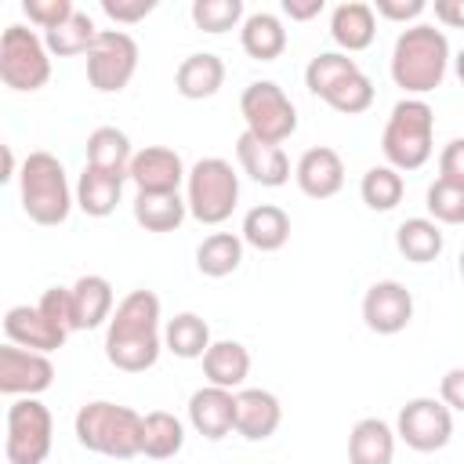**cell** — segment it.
Instances as JSON below:
<instances>
[{
  "label": "cell",
  "mask_w": 464,
  "mask_h": 464,
  "mask_svg": "<svg viewBox=\"0 0 464 464\" xmlns=\"http://www.w3.org/2000/svg\"><path fill=\"white\" fill-rule=\"evenodd\" d=\"M160 348V297L152 290H130L109 319L105 359L123 373H145L156 366Z\"/></svg>",
  "instance_id": "6da1fadb"
},
{
  "label": "cell",
  "mask_w": 464,
  "mask_h": 464,
  "mask_svg": "<svg viewBox=\"0 0 464 464\" xmlns=\"http://www.w3.org/2000/svg\"><path fill=\"white\" fill-rule=\"evenodd\" d=\"M450 65V40L435 25H410L392 47V80L406 94H428L442 83Z\"/></svg>",
  "instance_id": "7a4b0ae2"
},
{
  "label": "cell",
  "mask_w": 464,
  "mask_h": 464,
  "mask_svg": "<svg viewBox=\"0 0 464 464\" xmlns=\"http://www.w3.org/2000/svg\"><path fill=\"white\" fill-rule=\"evenodd\" d=\"M76 439L83 450L112 457V460H130L141 453V431H145V417L130 406L120 402H87L76 413Z\"/></svg>",
  "instance_id": "3957f363"
},
{
  "label": "cell",
  "mask_w": 464,
  "mask_h": 464,
  "mask_svg": "<svg viewBox=\"0 0 464 464\" xmlns=\"http://www.w3.org/2000/svg\"><path fill=\"white\" fill-rule=\"evenodd\" d=\"M18 196H22V210L36 225H62L76 203L65 181V167L51 152H29L22 160Z\"/></svg>",
  "instance_id": "277c9868"
},
{
  "label": "cell",
  "mask_w": 464,
  "mask_h": 464,
  "mask_svg": "<svg viewBox=\"0 0 464 464\" xmlns=\"http://www.w3.org/2000/svg\"><path fill=\"white\" fill-rule=\"evenodd\" d=\"M431 138H435V112L420 98H402L381 134V149L388 167L395 170H417L431 160Z\"/></svg>",
  "instance_id": "5b68a950"
},
{
  "label": "cell",
  "mask_w": 464,
  "mask_h": 464,
  "mask_svg": "<svg viewBox=\"0 0 464 464\" xmlns=\"http://www.w3.org/2000/svg\"><path fill=\"white\" fill-rule=\"evenodd\" d=\"M185 203L199 225L228 221L236 203H239V178H236L232 163L221 156L196 160L188 178H185Z\"/></svg>",
  "instance_id": "8992f818"
},
{
  "label": "cell",
  "mask_w": 464,
  "mask_h": 464,
  "mask_svg": "<svg viewBox=\"0 0 464 464\" xmlns=\"http://www.w3.org/2000/svg\"><path fill=\"white\" fill-rule=\"evenodd\" d=\"M239 112H243L246 130L268 145H283L297 130V109L286 98V91L272 80L246 83L239 94Z\"/></svg>",
  "instance_id": "52a82bcc"
},
{
  "label": "cell",
  "mask_w": 464,
  "mask_h": 464,
  "mask_svg": "<svg viewBox=\"0 0 464 464\" xmlns=\"http://www.w3.org/2000/svg\"><path fill=\"white\" fill-rule=\"evenodd\" d=\"M0 80L11 91H40L51 80V51L47 44L25 29V25H7L0 36Z\"/></svg>",
  "instance_id": "ba28073f"
},
{
  "label": "cell",
  "mask_w": 464,
  "mask_h": 464,
  "mask_svg": "<svg viewBox=\"0 0 464 464\" xmlns=\"http://www.w3.org/2000/svg\"><path fill=\"white\" fill-rule=\"evenodd\" d=\"M51 442H54L51 410L40 399H14L7 406V435H4L7 464H44Z\"/></svg>",
  "instance_id": "9c48e42d"
},
{
  "label": "cell",
  "mask_w": 464,
  "mask_h": 464,
  "mask_svg": "<svg viewBox=\"0 0 464 464\" xmlns=\"http://www.w3.org/2000/svg\"><path fill=\"white\" fill-rule=\"evenodd\" d=\"M138 69V44L123 29H102L94 47L87 51V80L102 94H116L134 80Z\"/></svg>",
  "instance_id": "30bf717a"
},
{
  "label": "cell",
  "mask_w": 464,
  "mask_h": 464,
  "mask_svg": "<svg viewBox=\"0 0 464 464\" xmlns=\"http://www.w3.org/2000/svg\"><path fill=\"white\" fill-rule=\"evenodd\" d=\"M395 435L417 453H435L453 439V410L442 399H428V395L410 399L399 410Z\"/></svg>",
  "instance_id": "8fae6325"
},
{
  "label": "cell",
  "mask_w": 464,
  "mask_h": 464,
  "mask_svg": "<svg viewBox=\"0 0 464 464\" xmlns=\"http://www.w3.org/2000/svg\"><path fill=\"white\" fill-rule=\"evenodd\" d=\"M51 381H54V366L44 352H29L11 341L0 348V392L4 395L36 399L40 392L51 388Z\"/></svg>",
  "instance_id": "7c38bea8"
},
{
  "label": "cell",
  "mask_w": 464,
  "mask_h": 464,
  "mask_svg": "<svg viewBox=\"0 0 464 464\" xmlns=\"http://www.w3.org/2000/svg\"><path fill=\"white\" fill-rule=\"evenodd\" d=\"M413 319V294L395 283V279H381L366 290L362 297V323L381 334V337H392V334H402Z\"/></svg>",
  "instance_id": "4fadbf2b"
},
{
  "label": "cell",
  "mask_w": 464,
  "mask_h": 464,
  "mask_svg": "<svg viewBox=\"0 0 464 464\" xmlns=\"http://www.w3.org/2000/svg\"><path fill=\"white\" fill-rule=\"evenodd\" d=\"M127 178L134 181L138 192H178V185L188 178L181 156L167 145H149L141 152H134Z\"/></svg>",
  "instance_id": "5bb4252c"
},
{
  "label": "cell",
  "mask_w": 464,
  "mask_h": 464,
  "mask_svg": "<svg viewBox=\"0 0 464 464\" xmlns=\"http://www.w3.org/2000/svg\"><path fill=\"white\" fill-rule=\"evenodd\" d=\"M4 334L11 344L29 348V352H58L69 337V330H62L58 323H51L36 304H14L4 315Z\"/></svg>",
  "instance_id": "9a60e30c"
},
{
  "label": "cell",
  "mask_w": 464,
  "mask_h": 464,
  "mask_svg": "<svg viewBox=\"0 0 464 464\" xmlns=\"http://www.w3.org/2000/svg\"><path fill=\"white\" fill-rule=\"evenodd\" d=\"M294 178H297V188L308 199H330L344 188V160L337 156V149L315 145L297 160Z\"/></svg>",
  "instance_id": "2e32d148"
},
{
  "label": "cell",
  "mask_w": 464,
  "mask_h": 464,
  "mask_svg": "<svg viewBox=\"0 0 464 464\" xmlns=\"http://www.w3.org/2000/svg\"><path fill=\"white\" fill-rule=\"evenodd\" d=\"M236 160H239L243 174H250L265 188H279L290 181V160H286L283 145H268V141L254 138L250 130H243L236 138Z\"/></svg>",
  "instance_id": "e0dca14e"
},
{
  "label": "cell",
  "mask_w": 464,
  "mask_h": 464,
  "mask_svg": "<svg viewBox=\"0 0 464 464\" xmlns=\"http://www.w3.org/2000/svg\"><path fill=\"white\" fill-rule=\"evenodd\" d=\"M188 424L203 435V439H225L228 431H236V395L228 388H199L188 399Z\"/></svg>",
  "instance_id": "ac0fdd59"
},
{
  "label": "cell",
  "mask_w": 464,
  "mask_h": 464,
  "mask_svg": "<svg viewBox=\"0 0 464 464\" xmlns=\"http://www.w3.org/2000/svg\"><path fill=\"white\" fill-rule=\"evenodd\" d=\"M283 420V406L272 392L265 388H239L236 392V431L250 442H261L268 435H276Z\"/></svg>",
  "instance_id": "d6986e66"
},
{
  "label": "cell",
  "mask_w": 464,
  "mask_h": 464,
  "mask_svg": "<svg viewBox=\"0 0 464 464\" xmlns=\"http://www.w3.org/2000/svg\"><path fill=\"white\" fill-rule=\"evenodd\" d=\"M72 301V330H94L112 319V283L105 276H80L69 286Z\"/></svg>",
  "instance_id": "ffe728a7"
},
{
  "label": "cell",
  "mask_w": 464,
  "mask_h": 464,
  "mask_svg": "<svg viewBox=\"0 0 464 464\" xmlns=\"http://www.w3.org/2000/svg\"><path fill=\"white\" fill-rule=\"evenodd\" d=\"M225 83V62L210 51H199V54H188L181 58L178 72H174V91L188 102H203V98H214Z\"/></svg>",
  "instance_id": "44dd1931"
},
{
  "label": "cell",
  "mask_w": 464,
  "mask_h": 464,
  "mask_svg": "<svg viewBox=\"0 0 464 464\" xmlns=\"http://www.w3.org/2000/svg\"><path fill=\"white\" fill-rule=\"evenodd\" d=\"M330 36L341 51H366L377 36V18H373V7L362 4V0H348V4H337L334 14H330Z\"/></svg>",
  "instance_id": "7402d4cb"
},
{
  "label": "cell",
  "mask_w": 464,
  "mask_h": 464,
  "mask_svg": "<svg viewBox=\"0 0 464 464\" xmlns=\"http://www.w3.org/2000/svg\"><path fill=\"white\" fill-rule=\"evenodd\" d=\"M286 239H290V214L283 207L261 203V207L246 210V218H243V243H250L261 254H272V250H283Z\"/></svg>",
  "instance_id": "603a6c76"
},
{
  "label": "cell",
  "mask_w": 464,
  "mask_h": 464,
  "mask_svg": "<svg viewBox=\"0 0 464 464\" xmlns=\"http://www.w3.org/2000/svg\"><path fill=\"white\" fill-rule=\"evenodd\" d=\"M123 181L120 174H109V170H98V167H83L80 181H76V207L87 214V218H109L123 196Z\"/></svg>",
  "instance_id": "cb8c5ba5"
},
{
  "label": "cell",
  "mask_w": 464,
  "mask_h": 464,
  "mask_svg": "<svg viewBox=\"0 0 464 464\" xmlns=\"http://www.w3.org/2000/svg\"><path fill=\"white\" fill-rule=\"evenodd\" d=\"M395 431L381 417H362L348 435V464H392Z\"/></svg>",
  "instance_id": "d4e9b609"
},
{
  "label": "cell",
  "mask_w": 464,
  "mask_h": 464,
  "mask_svg": "<svg viewBox=\"0 0 464 464\" xmlns=\"http://www.w3.org/2000/svg\"><path fill=\"white\" fill-rule=\"evenodd\" d=\"M239 44L257 62H276L286 51V29L272 11H254L239 25Z\"/></svg>",
  "instance_id": "484cf974"
},
{
  "label": "cell",
  "mask_w": 464,
  "mask_h": 464,
  "mask_svg": "<svg viewBox=\"0 0 464 464\" xmlns=\"http://www.w3.org/2000/svg\"><path fill=\"white\" fill-rule=\"evenodd\" d=\"M250 373V352L239 341H214L203 355V377L214 388H239Z\"/></svg>",
  "instance_id": "4316f807"
},
{
  "label": "cell",
  "mask_w": 464,
  "mask_h": 464,
  "mask_svg": "<svg viewBox=\"0 0 464 464\" xmlns=\"http://www.w3.org/2000/svg\"><path fill=\"white\" fill-rule=\"evenodd\" d=\"M188 214V203L178 192H138L134 196V221L145 232H174Z\"/></svg>",
  "instance_id": "83f0119b"
},
{
  "label": "cell",
  "mask_w": 464,
  "mask_h": 464,
  "mask_svg": "<svg viewBox=\"0 0 464 464\" xmlns=\"http://www.w3.org/2000/svg\"><path fill=\"white\" fill-rule=\"evenodd\" d=\"M130 160H134L130 138L120 127H98V130H91V138H87V167H98V170H109V174L127 178Z\"/></svg>",
  "instance_id": "f1b7e54d"
},
{
  "label": "cell",
  "mask_w": 464,
  "mask_h": 464,
  "mask_svg": "<svg viewBox=\"0 0 464 464\" xmlns=\"http://www.w3.org/2000/svg\"><path fill=\"white\" fill-rule=\"evenodd\" d=\"M395 246L406 261L413 265H428L442 254V228L431 218H406L395 228Z\"/></svg>",
  "instance_id": "f546056e"
},
{
  "label": "cell",
  "mask_w": 464,
  "mask_h": 464,
  "mask_svg": "<svg viewBox=\"0 0 464 464\" xmlns=\"http://www.w3.org/2000/svg\"><path fill=\"white\" fill-rule=\"evenodd\" d=\"M243 261V236L232 232H210L199 246H196V268L210 279H225L239 268Z\"/></svg>",
  "instance_id": "4dcf8cb0"
},
{
  "label": "cell",
  "mask_w": 464,
  "mask_h": 464,
  "mask_svg": "<svg viewBox=\"0 0 464 464\" xmlns=\"http://www.w3.org/2000/svg\"><path fill=\"white\" fill-rule=\"evenodd\" d=\"M163 344H167L178 359H203L207 348H210L214 341H210V326H207L203 315H196V312H181V315H174V319L167 323V330H163Z\"/></svg>",
  "instance_id": "1f68e13d"
},
{
  "label": "cell",
  "mask_w": 464,
  "mask_h": 464,
  "mask_svg": "<svg viewBox=\"0 0 464 464\" xmlns=\"http://www.w3.org/2000/svg\"><path fill=\"white\" fill-rule=\"evenodd\" d=\"M181 446H185V424H181L174 413H167V410L145 413L141 453H145L149 460H170Z\"/></svg>",
  "instance_id": "d6a6232c"
},
{
  "label": "cell",
  "mask_w": 464,
  "mask_h": 464,
  "mask_svg": "<svg viewBox=\"0 0 464 464\" xmlns=\"http://www.w3.org/2000/svg\"><path fill=\"white\" fill-rule=\"evenodd\" d=\"M402 192H406V181H402V174L395 170V167H370L366 174H362V181H359V196H362V203L370 207V210H377V214H388V210H395L399 203H402Z\"/></svg>",
  "instance_id": "836d02e7"
},
{
  "label": "cell",
  "mask_w": 464,
  "mask_h": 464,
  "mask_svg": "<svg viewBox=\"0 0 464 464\" xmlns=\"http://www.w3.org/2000/svg\"><path fill=\"white\" fill-rule=\"evenodd\" d=\"M98 33H102V29H94L91 14H87V11H76L69 22H62V25L51 29V33H44V44H47L51 54L72 58V54H87V51L94 47Z\"/></svg>",
  "instance_id": "e575fe53"
},
{
  "label": "cell",
  "mask_w": 464,
  "mask_h": 464,
  "mask_svg": "<svg viewBox=\"0 0 464 464\" xmlns=\"http://www.w3.org/2000/svg\"><path fill=\"white\" fill-rule=\"evenodd\" d=\"M352 72H359V65H355V58H348V54H341V51H323V54H315L312 62H308V69H304V87L315 94V98H326L341 80H348Z\"/></svg>",
  "instance_id": "d590c367"
},
{
  "label": "cell",
  "mask_w": 464,
  "mask_h": 464,
  "mask_svg": "<svg viewBox=\"0 0 464 464\" xmlns=\"http://www.w3.org/2000/svg\"><path fill=\"white\" fill-rule=\"evenodd\" d=\"M424 207H428L431 221H439V225H464V185L435 178L424 196Z\"/></svg>",
  "instance_id": "8d00e7d4"
},
{
  "label": "cell",
  "mask_w": 464,
  "mask_h": 464,
  "mask_svg": "<svg viewBox=\"0 0 464 464\" xmlns=\"http://www.w3.org/2000/svg\"><path fill=\"white\" fill-rule=\"evenodd\" d=\"M192 22L203 33H228L243 22V0H192Z\"/></svg>",
  "instance_id": "74e56055"
},
{
  "label": "cell",
  "mask_w": 464,
  "mask_h": 464,
  "mask_svg": "<svg viewBox=\"0 0 464 464\" xmlns=\"http://www.w3.org/2000/svg\"><path fill=\"white\" fill-rule=\"evenodd\" d=\"M330 109H337V112H344V116H355V112H366L370 105H373V83H370V76L359 69V72H352L348 80H341L326 98H323Z\"/></svg>",
  "instance_id": "f35d334b"
},
{
  "label": "cell",
  "mask_w": 464,
  "mask_h": 464,
  "mask_svg": "<svg viewBox=\"0 0 464 464\" xmlns=\"http://www.w3.org/2000/svg\"><path fill=\"white\" fill-rule=\"evenodd\" d=\"M22 11H25V18H29L33 25H40L44 33L58 29L62 22H69V18L76 14L72 0H22Z\"/></svg>",
  "instance_id": "ab89813d"
},
{
  "label": "cell",
  "mask_w": 464,
  "mask_h": 464,
  "mask_svg": "<svg viewBox=\"0 0 464 464\" xmlns=\"http://www.w3.org/2000/svg\"><path fill=\"white\" fill-rule=\"evenodd\" d=\"M36 308H40L51 323H58L62 330H72V301H69V286H51V290H44V297L36 301Z\"/></svg>",
  "instance_id": "60d3db41"
},
{
  "label": "cell",
  "mask_w": 464,
  "mask_h": 464,
  "mask_svg": "<svg viewBox=\"0 0 464 464\" xmlns=\"http://www.w3.org/2000/svg\"><path fill=\"white\" fill-rule=\"evenodd\" d=\"M102 11H105L112 22L134 25V22H141L145 14H152L156 4H152V0H102Z\"/></svg>",
  "instance_id": "b9f144b4"
},
{
  "label": "cell",
  "mask_w": 464,
  "mask_h": 464,
  "mask_svg": "<svg viewBox=\"0 0 464 464\" xmlns=\"http://www.w3.org/2000/svg\"><path fill=\"white\" fill-rule=\"evenodd\" d=\"M424 11H428L424 0H377V4H373V14H381V18H388V22H413V18H420Z\"/></svg>",
  "instance_id": "7bdbcfd3"
},
{
  "label": "cell",
  "mask_w": 464,
  "mask_h": 464,
  "mask_svg": "<svg viewBox=\"0 0 464 464\" xmlns=\"http://www.w3.org/2000/svg\"><path fill=\"white\" fill-rule=\"evenodd\" d=\"M439 178L464 185V138H453V141L439 152Z\"/></svg>",
  "instance_id": "ee69618b"
},
{
  "label": "cell",
  "mask_w": 464,
  "mask_h": 464,
  "mask_svg": "<svg viewBox=\"0 0 464 464\" xmlns=\"http://www.w3.org/2000/svg\"><path fill=\"white\" fill-rule=\"evenodd\" d=\"M439 399H442L450 410L464 413V366H453V370L442 373V381H439Z\"/></svg>",
  "instance_id": "f6af8a7d"
},
{
  "label": "cell",
  "mask_w": 464,
  "mask_h": 464,
  "mask_svg": "<svg viewBox=\"0 0 464 464\" xmlns=\"http://www.w3.org/2000/svg\"><path fill=\"white\" fill-rule=\"evenodd\" d=\"M323 11V0H283V14H290L294 22H308Z\"/></svg>",
  "instance_id": "bcb514c9"
},
{
  "label": "cell",
  "mask_w": 464,
  "mask_h": 464,
  "mask_svg": "<svg viewBox=\"0 0 464 464\" xmlns=\"http://www.w3.org/2000/svg\"><path fill=\"white\" fill-rule=\"evenodd\" d=\"M435 18L460 29V25H464V7H460V4H450V0H435Z\"/></svg>",
  "instance_id": "7dc6e473"
},
{
  "label": "cell",
  "mask_w": 464,
  "mask_h": 464,
  "mask_svg": "<svg viewBox=\"0 0 464 464\" xmlns=\"http://www.w3.org/2000/svg\"><path fill=\"white\" fill-rule=\"evenodd\" d=\"M4 181L7 178H14V152H11V145H4V174H0Z\"/></svg>",
  "instance_id": "c3c4849f"
},
{
  "label": "cell",
  "mask_w": 464,
  "mask_h": 464,
  "mask_svg": "<svg viewBox=\"0 0 464 464\" xmlns=\"http://www.w3.org/2000/svg\"><path fill=\"white\" fill-rule=\"evenodd\" d=\"M457 76H460V83H464V47H460V54H457Z\"/></svg>",
  "instance_id": "681fc988"
},
{
  "label": "cell",
  "mask_w": 464,
  "mask_h": 464,
  "mask_svg": "<svg viewBox=\"0 0 464 464\" xmlns=\"http://www.w3.org/2000/svg\"><path fill=\"white\" fill-rule=\"evenodd\" d=\"M460 279H464V254H460Z\"/></svg>",
  "instance_id": "f907efd6"
}]
</instances>
